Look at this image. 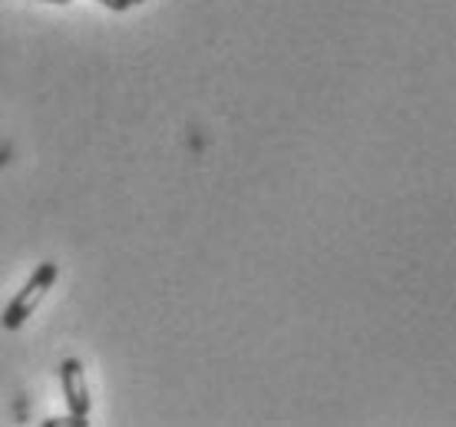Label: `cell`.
I'll list each match as a JSON object with an SVG mask.
<instances>
[{"instance_id": "6da1fadb", "label": "cell", "mask_w": 456, "mask_h": 427, "mask_svg": "<svg viewBox=\"0 0 456 427\" xmlns=\"http://www.w3.org/2000/svg\"><path fill=\"white\" fill-rule=\"evenodd\" d=\"M57 275H60L57 262H44V266L37 268L34 275H30V282L17 292V299L7 305V312L0 315L4 332H17V328H23V322L40 308V301H44L46 295H50V289L57 285Z\"/></svg>"}, {"instance_id": "7a4b0ae2", "label": "cell", "mask_w": 456, "mask_h": 427, "mask_svg": "<svg viewBox=\"0 0 456 427\" xmlns=\"http://www.w3.org/2000/svg\"><path fill=\"white\" fill-rule=\"evenodd\" d=\"M60 384H63V398L73 417L86 421L90 417V384H86V371L77 358H67L60 365Z\"/></svg>"}, {"instance_id": "3957f363", "label": "cell", "mask_w": 456, "mask_h": 427, "mask_svg": "<svg viewBox=\"0 0 456 427\" xmlns=\"http://www.w3.org/2000/svg\"><path fill=\"white\" fill-rule=\"evenodd\" d=\"M103 7H110V11H129V0H100Z\"/></svg>"}, {"instance_id": "277c9868", "label": "cell", "mask_w": 456, "mask_h": 427, "mask_svg": "<svg viewBox=\"0 0 456 427\" xmlns=\"http://www.w3.org/2000/svg\"><path fill=\"white\" fill-rule=\"evenodd\" d=\"M46 4H69V0H46Z\"/></svg>"}, {"instance_id": "5b68a950", "label": "cell", "mask_w": 456, "mask_h": 427, "mask_svg": "<svg viewBox=\"0 0 456 427\" xmlns=\"http://www.w3.org/2000/svg\"><path fill=\"white\" fill-rule=\"evenodd\" d=\"M133 4H142V0H129V7H133Z\"/></svg>"}]
</instances>
